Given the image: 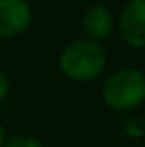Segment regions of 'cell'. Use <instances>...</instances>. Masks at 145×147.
I'll list each match as a JSON object with an SVG mask.
<instances>
[{"instance_id": "cell-1", "label": "cell", "mask_w": 145, "mask_h": 147, "mask_svg": "<svg viewBox=\"0 0 145 147\" xmlns=\"http://www.w3.org/2000/svg\"><path fill=\"white\" fill-rule=\"evenodd\" d=\"M106 52L97 41L80 39L71 43L60 56V65L65 76L71 80L86 82L91 80L104 69Z\"/></svg>"}, {"instance_id": "cell-2", "label": "cell", "mask_w": 145, "mask_h": 147, "mask_svg": "<svg viewBox=\"0 0 145 147\" xmlns=\"http://www.w3.org/2000/svg\"><path fill=\"white\" fill-rule=\"evenodd\" d=\"M106 104L115 110H128L145 99V75L138 69H123L112 75L102 86Z\"/></svg>"}, {"instance_id": "cell-3", "label": "cell", "mask_w": 145, "mask_h": 147, "mask_svg": "<svg viewBox=\"0 0 145 147\" xmlns=\"http://www.w3.org/2000/svg\"><path fill=\"white\" fill-rule=\"evenodd\" d=\"M32 9L24 0H0V37L22 34L30 24Z\"/></svg>"}, {"instance_id": "cell-4", "label": "cell", "mask_w": 145, "mask_h": 147, "mask_svg": "<svg viewBox=\"0 0 145 147\" xmlns=\"http://www.w3.org/2000/svg\"><path fill=\"white\" fill-rule=\"evenodd\" d=\"M121 36L132 47H145V0H130L121 11Z\"/></svg>"}, {"instance_id": "cell-5", "label": "cell", "mask_w": 145, "mask_h": 147, "mask_svg": "<svg viewBox=\"0 0 145 147\" xmlns=\"http://www.w3.org/2000/svg\"><path fill=\"white\" fill-rule=\"evenodd\" d=\"M82 28L91 41L104 39L112 30V15L104 6H91L82 17Z\"/></svg>"}, {"instance_id": "cell-6", "label": "cell", "mask_w": 145, "mask_h": 147, "mask_svg": "<svg viewBox=\"0 0 145 147\" xmlns=\"http://www.w3.org/2000/svg\"><path fill=\"white\" fill-rule=\"evenodd\" d=\"M4 147H43L36 138H30V136H17L13 140H9Z\"/></svg>"}, {"instance_id": "cell-7", "label": "cell", "mask_w": 145, "mask_h": 147, "mask_svg": "<svg viewBox=\"0 0 145 147\" xmlns=\"http://www.w3.org/2000/svg\"><path fill=\"white\" fill-rule=\"evenodd\" d=\"M7 91H9V80H7V76L0 71V100L7 95Z\"/></svg>"}, {"instance_id": "cell-8", "label": "cell", "mask_w": 145, "mask_h": 147, "mask_svg": "<svg viewBox=\"0 0 145 147\" xmlns=\"http://www.w3.org/2000/svg\"><path fill=\"white\" fill-rule=\"evenodd\" d=\"M4 142H6V130H4V127L0 125V147H4Z\"/></svg>"}]
</instances>
